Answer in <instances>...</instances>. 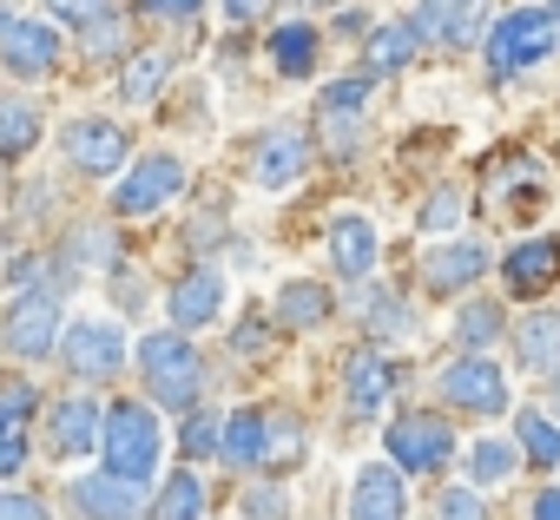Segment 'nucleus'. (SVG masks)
Masks as SVG:
<instances>
[{
    "instance_id": "obj_1",
    "label": "nucleus",
    "mask_w": 560,
    "mask_h": 520,
    "mask_svg": "<svg viewBox=\"0 0 560 520\" xmlns=\"http://www.w3.org/2000/svg\"><path fill=\"white\" fill-rule=\"evenodd\" d=\"M139 376H145V395L159 402V409H198L205 402V389H211V369H205V356H198V343H191V330H145L139 336Z\"/></svg>"
},
{
    "instance_id": "obj_2",
    "label": "nucleus",
    "mask_w": 560,
    "mask_h": 520,
    "mask_svg": "<svg viewBox=\"0 0 560 520\" xmlns=\"http://www.w3.org/2000/svg\"><path fill=\"white\" fill-rule=\"evenodd\" d=\"M560 54V14L553 8H508V14H494L488 21V80L501 86V80H521L527 67H540V60H553Z\"/></svg>"
},
{
    "instance_id": "obj_3",
    "label": "nucleus",
    "mask_w": 560,
    "mask_h": 520,
    "mask_svg": "<svg viewBox=\"0 0 560 520\" xmlns=\"http://www.w3.org/2000/svg\"><path fill=\"white\" fill-rule=\"evenodd\" d=\"M159 448H165V428H159L152 402H113V409H106L100 454H106L113 474H126V481H152V474H159Z\"/></svg>"
},
{
    "instance_id": "obj_4",
    "label": "nucleus",
    "mask_w": 560,
    "mask_h": 520,
    "mask_svg": "<svg viewBox=\"0 0 560 520\" xmlns=\"http://www.w3.org/2000/svg\"><path fill=\"white\" fill-rule=\"evenodd\" d=\"M0 73L8 80H47L60 73V21H34L14 0H0Z\"/></svg>"
},
{
    "instance_id": "obj_5",
    "label": "nucleus",
    "mask_w": 560,
    "mask_h": 520,
    "mask_svg": "<svg viewBox=\"0 0 560 520\" xmlns=\"http://www.w3.org/2000/svg\"><path fill=\"white\" fill-rule=\"evenodd\" d=\"M60 336H67L60 291H54V284H40V291H21V304L8 310L0 350H8L14 363H47V356H60Z\"/></svg>"
},
{
    "instance_id": "obj_6",
    "label": "nucleus",
    "mask_w": 560,
    "mask_h": 520,
    "mask_svg": "<svg viewBox=\"0 0 560 520\" xmlns=\"http://www.w3.org/2000/svg\"><path fill=\"white\" fill-rule=\"evenodd\" d=\"M435 395H442L455 415H501V409L514 402V382L501 376V363H488V350H462L455 363H442Z\"/></svg>"
},
{
    "instance_id": "obj_7",
    "label": "nucleus",
    "mask_w": 560,
    "mask_h": 520,
    "mask_svg": "<svg viewBox=\"0 0 560 520\" xmlns=\"http://www.w3.org/2000/svg\"><path fill=\"white\" fill-rule=\"evenodd\" d=\"M126 330L113 323V317H80V323H67V336H60V363H67V376L73 382H119V369H126Z\"/></svg>"
},
{
    "instance_id": "obj_8",
    "label": "nucleus",
    "mask_w": 560,
    "mask_h": 520,
    "mask_svg": "<svg viewBox=\"0 0 560 520\" xmlns=\"http://www.w3.org/2000/svg\"><path fill=\"white\" fill-rule=\"evenodd\" d=\"M60 152H67V165H73L80 178H119L126 158H132V139H126L119 119L86 113V119H67V126H60Z\"/></svg>"
},
{
    "instance_id": "obj_9",
    "label": "nucleus",
    "mask_w": 560,
    "mask_h": 520,
    "mask_svg": "<svg viewBox=\"0 0 560 520\" xmlns=\"http://www.w3.org/2000/svg\"><path fill=\"white\" fill-rule=\"evenodd\" d=\"M383 448H389V461H396L402 474H442V468L455 461V428H448L442 415H429V409H409V415L389 422Z\"/></svg>"
},
{
    "instance_id": "obj_10",
    "label": "nucleus",
    "mask_w": 560,
    "mask_h": 520,
    "mask_svg": "<svg viewBox=\"0 0 560 520\" xmlns=\"http://www.w3.org/2000/svg\"><path fill=\"white\" fill-rule=\"evenodd\" d=\"M311 165H317V145H311V132H298V126H270V132H257V145H250V185H257V191H298V185L311 178Z\"/></svg>"
},
{
    "instance_id": "obj_11",
    "label": "nucleus",
    "mask_w": 560,
    "mask_h": 520,
    "mask_svg": "<svg viewBox=\"0 0 560 520\" xmlns=\"http://www.w3.org/2000/svg\"><path fill=\"white\" fill-rule=\"evenodd\" d=\"M370 93H376V73H350V80H330L317 93V126H324L337 158L363 152V106H370Z\"/></svg>"
},
{
    "instance_id": "obj_12",
    "label": "nucleus",
    "mask_w": 560,
    "mask_h": 520,
    "mask_svg": "<svg viewBox=\"0 0 560 520\" xmlns=\"http://www.w3.org/2000/svg\"><path fill=\"white\" fill-rule=\"evenodd\" d=\"M178 191H185V165H178L172 152H152V158H139V165L113 185V217H152V211H165Z\"/></svg>"
},
{
    "instance_id": "obj_13",
    "label": "nucleus",
    "mask_w": 560,
    "mask_h": 520,
    "mask_svg": "<svg viewBox=\"0 0 560 520\" xmlns=\"http://www.w3.org/2000/svg\"><path fill=\"white\" fill-rule=\"evenodd\" d=\"M416 34H422V47H448V54H462V47H475V40H488V0H416Z\"/></svg>"
},
{
    "instance_id": "obj_14",
    "label": "nucleus",
    "mask_w": 560,
    "mask_h": 520,
    "mask_svg": "<svg viewBox=\"0 0 560 520\" xmlns=\"http://www.w3.org/2000/svg\"><path fill=\"white\" fill-rule=\"evenodd\" d=\"M34 415H40V382H27V376H0V481L27 468Z\"/></svg>"
},
{
    "instance_id": "obj_15",
    "label": "nucleus",
    "mask_w": 560,
    "mask_h": 520,
    "mask_svg": "<svg viewBox=\"0 0 560 520\" xmlns=\"http://www.w3.org/2000/svg\"><path fill=\"white\" fill-rule=\"evenodd\" d=\"M553 284H560V244H553V237H521V244L501 257V291H508L514 304H540Z\"/></svg>"
},
{
    "instance_id": "obj_16",
    "label": "nucleus",
    "mask_w": 560,
    "mask_h": 520,
    "mask_svg": "<svg viewBox=\"0 0 560 520\" xmlns=\"http://www.w3.org/2000/svg\"><path fill=\"white\" fill-rule=\"evenodd\" d=\"M100 428H106V409L86 395V382L47 409V448H54L60 461H80V454H93V448H100Z\"/></svg>"
},
{
    "instance_id": "obj_17",
    "label": "nucleus",
    "mask_w": 560,
    "mask_h": 520,
    "mask_svg": "<svg viewBox=\"0 0 560 520\" xmlns=\"http://www.w3.org/2000/svg\"><path fill=\"white\" fill-rule=\"evenodd\" d=\"M67 507H73L80 520H139L145 481H126V474L100 468V474H80V481L67 487Z\"/></svg>"
},
{
    "instance_id": "obj_18",
    "label": "nucleus",
    "mask_w": 560,
    "mask_h": 520,
    "mask_svg": "<svg viewBox=\"0 0 560 520\" xmlns=\"http://www.w3.org/2000/svg\"><path fill=\"white\" fill-rule=\"evenodd\" d=\"M488 277V250L475 244V237H448V244H435L429 257H422V291L429 297H462V291H475Z\"/></svg>"
},
{
    "instance_id": "obj_19",
    "label": "nucleus",
    "mask_w": 560,
    "mask_h": 520,
    "mask_svg": "<svg viewBox=\"0 0 560 520\" xmlns=\"http://www.w3.org/2000/svg\"><path fill=\"white\" fill-rule=\"evenodd\" d=\"M324 250H330V271L343 284H370V271H376V224L363 211H337L330 231H324Z\"/></svg>"
},
{
    "instance_id": "obj_20",
    "label": "nucleus",
    "mask_w": 560,
    "mask_h": 520,
    "mask_svg": "<svg viewBox=\"0 0 560 520\" xmlns=\"http://www.w3.org/2000/svg\"><path fill=\"white\" fill-rule=\"evenodd\" d=\"M350 520H409V474H402L396 461H370V468H357Z\"/></svg>"
},
{
    "instance_id": "obj_21",
    "label": "nucleus",
    "mask_w": 560,
    "mask_h": 520,
    "mask_svg": "<svg viewBox=\"0 0 560 520\" xmlns=\"http://www.w3.org/2000/svg\"><path fill=\"white\" fill-rule=\"evenodd\" d=\"M389 389H396V363H389L383 350H357V356L343 363V415H350V422H370V415L389 402Z\"/></svg>"
},
{
    "instance_id": "obj_22",
    "label": "nucleus",
    "mask_w": 560,
    "mask_h": 520,
    "mask_svg": "<svg viewBox=\"0 0 560 520\" xmlns=\"http://www.w3.org/2000/svg\"><path fill=\"white\" fill-rule=\"evenodd\" d=\"M165 310H172L178 330H205V323H218V310H224V277H218L211 264H191V271L165 291Z\"/></svg>"
},
{
    "instance_id": "obj_23",
    "label": "nucleus",
    "mask_w": 560,
    "mask_h": 520,
    "mask_svg": "<svg viewBox=\"0 0 560 520\" xmlns=\"http://www.w3.org/2000/svg\"><path fill=\"white\" fill-rule=\"evenodd\" d=\"M270 317H277V330H291V336H304V330H324V323L337 317V291H324L317 277H291L284 291H277Z\"/></svg>"
},
{
    "instance_id": "obj_24",
    "label": "nucleus",
    "mask_w": 560,
    "mask_h": 520,
    "mask_svg": "<svg viewBox=\"0 0 560 520\" xmlns=\"http://www.w3.org/2000/svg\"><path fill=\"white\" fill-rule=\"evenodd\" d=\"M416 47H422L416 21H376V27L363 34V73L396 80L402 67H416Z\"/></svg>"
},
{
    "instance_id": "obj_25",
    "label": "nucleus",
    "mask_w": 560,
    "mask_h": 520,
    "mask_svg": "<svg viewBox=\"0 0 560 520\" xmlns=\"http://www.w3.org/2000/svg\"><path fill=\"white\" fill-rule=\"evenodd\" d=\"M40 132H47V113H40L27 93L0 86V165H21V158L40 145Z\"/></svg>"
},
{
    "instance_id": "obj_26",
    "label": "nucleus",
    "mask_w": 560,
    "mask_h": 520,
    "mask_svg": "<svg viewBox=\"0 0 560 520\" xmlns=\"http://www.w3.org/2000/svg\"><path fill=\"white\" fill-rule=\"evenodd\" d=\"M488 198H494L501 211H534V204L547 198V172H540V158H527V152H514L508 165L494 158V172H488Z\"/></svg>"
},
{
    "instance_id": "obj_27",
    "label": "nucleus",
    "mask_w": 560,
    "mask_h": 520,
    "mask_svg": "<svg viewBox=\"0 0 560 520\" xmlns=\"http://www.w3.org/2000/svg\"><path fill=\"white\" fill-rule=\"evenodd\" d=\"M317 27L311 21H277L270 27V67L284 73V80H311L317 73Z\"/></svg>"
},
{
    "instance_id": "obj_28",
    "label": "nucleus",
    "mask_w": 560,
    "mask_h": 520,
    "mask_svg": "<svg viewBox=\"0 0 560 520\" xmlns=\"http://www.w3.org/2000/svg\"><path fill=\"white\" fill-rule=\"evenodd\" d=\"M514 356H521L534 376H560V310H534V317L514 330Z\"/></svg>"
},
{
    "instance_id": "obj_29",
    "label": "nucleus",
    "mask_w": 560,
    "mask_h": 520,
    "mask_svg": "<svg viewBox=\"0 0 560 520\" xmlns=\"http://www.w3.org/2000/svg\"><path fill=\"white\" fill-rule=\"evenodd\" d=\"M54 264H60L67 277H73V271H93V264L113 271V264H119V237H113V224H73Z\"/></svg>"
},
{
    "instance_id": "obj_30",
    "label": "nucleus",
    "mask_w": 560,
    "mask_h": 520,
    "mask_svg": "<svg viewBox=\"0 0 560 520\" xmlns=\"http://www.w3.org/2000/svg\"><path fill=\"white\" fill-rule=\"evenodd\" d=\"M218 461H231V468H244V474L264 468V409H257V402L224 415V448H218Z\"/></svg>"
},
{
    "instance_id": "obj_31",
    "label": "nucleus",
    "mask_w": 560,
    "mask_h": 520,
    "mask_svg": "<svg viewBox=\"0 0 560 520\" xmlns=\"http://www.w3.org/2000/svg\"><path fill=\"white\" fill-rule=\"evenodd\" d=\"M304 422L298 415H284V409H264V468L257 474H284V468H298L304 461Z\"/></svg>"
},
{
    "instance_id": "obj_32",
    "label": "nucleus",
    "mask_w": 560,
    "mask_h": 520,
    "mask_svg": "<svg viewBox=\"0 0 560 520\" xmlns=\"http://www.w3.org/2000/svg\"><path fill=\"white\" fill-rule=\"evenodd\" d=\"M172 67H178V60H172L165 47H145V54H126V73H119V93H126L132 106H152V99H159V86L172 80Z\"/></svg>"
},
{
    "instance_id": "obj_33",
    "label": "nucleus",
    "mask_w": 560,
    "mask_h": 520,
    "mask_svg": "<svg viewBox=\"0 0 560 520\" xmlns=\"http://www.w3.org/2000/svg\"><path fill=\"white\" fill-rule=\"evenodd\" d=\"M514 441H521V454L534 461V468H560V415H547V409H521L514 415Z\"/></svg>"
},
{
    "instance_id": "obj_34",
    "label": "nucleus",
    "mask_w": 560,
    "mask_h": 520,
    "mask_svg": "<svg viewBox=\"0 0 560 520\" xmlns=\"http://www.w3.org/2000/svg\"><path fill=\"white\" fill-rule=\"evenodd\" d=\"M145 520H205V481H198L191 468H178L165 487H152Z\"/></svg>"
},
{
    "instance_id": "obj_35",
    "label": "nucleus",
    "mask_w": 560,
    "mask_h": 520,
    "mask_svg": "<svg viewBox=\"0 0 560 520\" xmlns=\"http://www.w3.org/2000/svg\"><path fill=\"white\" fill-rule=\"evenodd\" d=\"M501 330H508V310L494 297H468L455 310V343L462 350H488V343H501Z\"/></svg>"
},
{
    "instance_id": "obj_36",
    "label": "nucleus",
    "mask_w": 560,
    "mask_h": 520,
    "mask_svg": "<svg viewBox=\"0 0 560 520\" xmlns=\"http://www.w3.org/2000/svg\"><path fill=\"white\" fill-rule=\"evenodd\" d=\"M521 461H527V454H521L514 435H488V441H475L468 474H475V487H508V474H514Z\"/></svg>"
},
{
    "instance_id": "obj_37",
    "label": "nucleus",
    "mask_w": 560,
    "mask_h": 520,
    "mask_svg": "<svg viewBox=\"0 0 560 520\" xmlns=\"http://www.w3.org/2000/svg\"><path fill=\"white\" fill-rule=\"evenodd\" d=\"M363 323H370L376 343H389V336H409L416 330V310L396 291H363Z\"/></svg>"
},
{
    "instance_id": "obj_38",
    "label": "nucleus",
    "mask_w": 560,
    "mask_h": 520,
    "mask_svg": "<svg viewBox=\"0 0 560 520\" xmlns=\"http://www.w3.org/2000/svg\"><path fill=\"white\" fill-rule=\"evenodd\" d=\"M462 211H468V191H455V185H435V191L422 198V211H416V224H422L429 237H455V224H462Z\"/></svg>"
},
{
    "instance_id": "obj_39",
    "label": "nucleus",
    "mask_w": 560,
    "mask_h": 520,
    "mask_svg": "<svg viewBox=\"0 0 560 520\" xmlns=\"http://www.w3.org/2000/svg\"><path fill=\"white\" fill-rule=\"evenodd\" d=\"M47 14H54L67 34H93V27L119 21V0H47Z\"/></svg>"
},
{
    "instance_id": "obj_40",
    "label": "nucleus",
    "mask_w": 560,
    "mask_h": 520,
    "mask_svg": "<svg viewBox=\"0 0 560 520\" xmlns=\"http://www.w3.org/2000/svg\"><path fill=\"white\" fill-rule=\"evenodd\" d=\"M185 454L191 461H205V454H218L224 448V415H211V409H185Z\"/></svg>"
},
{
    "instance_id": "obj_41",
    "label": "nucleus",
    "mask_w": 560,
    "mask_h": 520,
    "mask_svg": "<svg viewBox=\"0 0 560 520\" xmlns=\"http://www.w3.org/2000/svg\"><path fill=\"white\" fill-rule=\"evenodd\" d=\"M244 520H291V487L257 481V487L244 494Z\"/></svg>"
},
{
    "instance_id": "obj_42",
    "label": "nucleus",
    "mask_w": 560,
    "mask_h": 520,
    "mask_svg": "<svg viewBox=\"0 0 560 520\" xmlns=\"http://www.w3.org/2000/svg\"><path fill=\"white\" fill-rule=\"evenodd\" d=\"M54 500L34 494V487H0V520H47Z\"/></svg>"
},
{
    "instance_id": "obj_43",
    "label": "nucleus",
    "mask_w": 560,
    "mask_h": 520,
    "mask_svg": "<svg viewBox=\"0 0 560 520\" xmlns=\"http://www.w3.org/2000/svg\"><path fill=\"white\" fill-rule=\"evenodd\" d=\"M106 277H113V304H119V310H145V297H152V291H145V271H132L126 257H119Z\"/></svg>"
},
{
    "instance_id": "obj_44",
    "label": "nucleus",
    "mask_w": 560,
    "mask_h": 520,
    "mask_svg": "<svg viewBox=\"0 0 560 520\" xmlns=\"http://www.w3.org/2000/svg\"><path fill=\"white\" fill-rule=\"evenodd\" d=\"M442 520H494V513H488L481 487L468 481V487H442Z\"/></svg>"
},
{
    "instance_id": "obj_45",
    "label": "nucleus",
    "mask_w": 560,
    "mask_h": 520,
    "mask_svg": "<svg viewBox=\"0 0 560 520\" xmlns=\"http://www.w3.org/2000/svg\"><path fill=\"white\" fill-rule=\"evenodd\" d=\"M139 14L159 21V27H191L205 14V0H139Z\"/></svg>"
},
{
    "instance_id": "obj_46",
    "label": "nucleus",
    "mask_w": 560,
    "mask_h": 520,
    "mask_svg": "<svg viewBox=\"0 0 560 520\" xmlns=\"http://www.w3.org/2000/svg\"><path fill=\"white\" fill-rule=\"evenodd\" d=\"M527 520H560V487H540L534 507H527Z\"/></svg>"
},
{
    "instance_id": "obj_47",
    "label": "nucleus",
    "mask_w": 560,
    "mask_h": 520,
    "mask_svg": "<svg viewBox=\"0 0 560 520\" xmlns=\"http://www.w3.org/2000/svg\"><path fill=\"white\" fill-rule=\"evenodd\" d=\"M218 8H224V14H231L237 27H244V21H257V14L270 8V0H218Z\"/></svg>"
},
{
    "instance_id": "obj_48",
    "label": "nucleus",
    "mask_w": 560,
    "mask_h": 520,
    "mask_svg": "<svg viewBox=\"0 0 560 520\" xmlns=\"http://www.w3.org/2000/svg\"><path fill=\"white\" fill-rule=\"evenodd\" d=\"M547 415H560V376H547Z\"/></svg>"
},
{
    "instance_id": "obj_49",
    "label": "nucleus",
    "mask_w": 560,
    "mask_h": 520,
    "mask_svg": "<svg viewBox=\"0 0 560 520\" xmlns=\"http://www.w3.org/2000/svg\"><path fill=\"white\" fill-rule=\"evenodd\" d=\"M547 8H553V14H560V0H547Z\"/></svg>"
}]
</instances>
